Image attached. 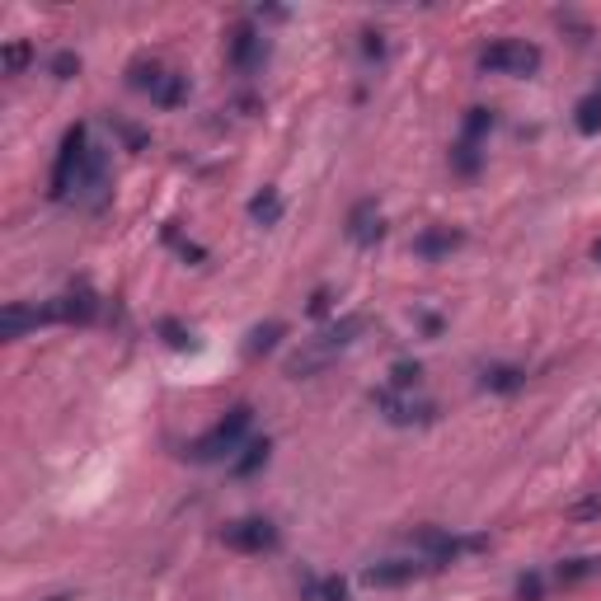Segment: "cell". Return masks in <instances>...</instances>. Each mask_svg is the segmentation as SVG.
Instances as JSON below:
<instances>
[{
	"label": "cell",
	"instance_id": "ffe728a7",
	"mask_svg": "<svg viewBox=\"0 0 601 601\" xmlns=\"http://www.w3.org/2000/svg\"><path fill=\"white\" fill-rule=\"evenodd\" d=\"M245 456H235V475H254V470H259V465H268V451H273V442H268V437H254V442H245Z\"/></svg>",
	"mask_w": 601,
	"mask_h": 601
},
{
	"label": "cell",
	"instance_id": "6da1fadb",
	"mask_svg": "<svg viewBox=\"0 0 601 601\" xmlns=\"http://www.w3.org/2000/svg\"><path fill=\"white\" fill-rule=\"evenodd\" d=\"M249 423H254V409H249V404H235V409H226V418H216L212 428H207L198 442L188 447V461L212 465V461H226V456H235V451L245 447Z\"/></svg>",
	"mask_w": 601,
	"mask_h": 601
},
{
	"label": "cell",
	"instance_id": "4fadbf2b",
	"mask_svg": "<svg viewBox=\"0 0 601 601\" xmlns=\"http://www.w3.org/2000/svg\"><path fill=\"white\" fill-rule=\"evenodd\" d=\"M465 245V231H451V226H428V231L414 235V254L418 259H451L456 249Z\"/></svg>",
	"mask_w": 601,
	"mask_h": 601
},
{
	"label": "cell",
	"instance_id": "2e32d148",
	"mask_svg": "<svg viewBox=\"0 0 601 601\" xmlns=\"http://www.w3.org/2000/svg\"><path fill=\"white\" fill-rule=\"evenodd\" d=\"M57 310H62V324H90L94 315H99V296L94 292L57 296Z\"/></svg>",
	"mask_w": 601,
	"mask_h": 601
},
{
	"label": "cell",
	"instance_id": "4dcf8cb0",
	"mask_svg": "<svg viewBox=\"0 0 601 601\" xmlns=\"http://www.w3.org/2000/svg\"><path fill=\"white\" fill-rule=\"evenodd\" d=\"M592 259H597V263H601V240H597V245H592Z\"/></svg>",
	"mask_w": 601,
	"mask_h": 601
},
{
	"label": "cell",
	"instance_id": "83f0119b",
	"mask_svg": "<svg viewBox=\"0 0 601 601\" xmlns=\"http://www.w3.org/2000/svg\"><path fill=\"white\" fill-rule=\"evenodd\" d=\"M456 170H461V174L479 170V146H475V141H461V146H456Z\"/></svg>",
	"mask_w": 601,
	"mask_h": 601
},
{
	"label": "cell",
	"instance_id": "4316f807",
	"mask_svg": "<svg viewBox=\"0 0 601 601\" xmlns=\"http://www.w3.org/2000/svg\"><path fill=\"white\" fill-rule=\"evenodd\" d=\"M47 71H52V76H57V80H71V76H76V71H80V57H76V52H57Z\"/></svg>",
	"mask_w": 601,
	"mask_h": 601
},
{
	"label": "cell",
	"instance_id": "1f68e13d",
	"mask_svg": "<svg viewBox=\"0 0 601 601\" xmlns=\"http://www.w3.org/2000/svg\"><path fill=\"white\" fill-rule=\"evenodd\" d=\"M47 601H71V597H47Z\"/></svg>",
	"mask_w": 601,
	"mask_h": 601
},
{
	"label": "cell",
	"instance_id": "d4e9b609",
	"mask_svg": "<svg viewBox=\"0 0 601 601\" xmlns=\"http://www.w3.org/2000/svg\"><path fill=\"white\" fill-rule=\"evenodd\" d=\"M33 62V47L24 43V38H19V43H10L5 47V76H19V71H24V66Z\"/></svg>",
	"mask_w": 601,
	"mask_h": 601
},
{
	"label": "cell",
	"instance_id": "5b68a950",
	"mask_svg": "<svg viewBox=\"0 0 601 601\" xmlns=\"http://www.w3.org/2000/svg\"><path fill=\"white\" fill-rule=\"evenodd\" d=\"M414 550L423 559H432L437 569H447V564H456L461 555H475V550H484L489 540L484 536H456V531H442V526H423V531H414Z\"/></svg>",
	"mask_w": 601,
	"mask_h": 601
},
{
	"label": "cell",
	"instance_id": "30bf717a",
	"mask_svg": "<svg viewBox=\"0 0 601 601\" xmlns=\"http://www.w3.org/2000/svg\"><path fill=\"white\" fill-rule=\"evenodd\" d=\"M43 324H62V310H57V301H43V306L10 301V306L0 310V334H5V339H24L29 329H43Z\"/></svg>",
	"mask_w": 601,
	"mask_h": 601
},
{
	"label": "cell",
	"instance_id": "9c48e42d",
	"mask_svg": "<svg viewBox=\"0 0 601 601\" xmlns=\"http://www.w3.org/2000/svg\"><path fill=\"white\" fill-rule=\"evenodd\" d=\"M371 404L386 414V423H395V428H414V423H432V409L428 400H414V395H404V390H371Z\"/></svg>",
	"mask_w": 601,
	"mask_h": 601
},
{
	"label": "cell",
	"instance_id": "cb8c5ba5",
	"mask_svg": "<svg viewBox=\"0 0 601 601\" xmlns=\"http://www.w3.org/2000/svg\"><path fill=\"white\" fill-rule=\"evenodd\" d=\"M155 334L170 343V348H193V343H198V339H193V329H184L179 320H160V324H155Z\"/></svg>",
	"mask_w": 601,
	"mask_h": 601
},
{
	"label": "cell",
	"instance_id": "3957f363",
	"mask_svg": "<svg viewBox=\"0 0 601 601\" xmlns=\"http://www.w3.org/2000/svg\"><path fill=\"white\" fill-rule=\"evenodd\" d=\"M90 127L76 123V127H66V137H62V151H57V165H52V198H66L71 188H80V179H85V165H90Z\"/></svg>",
	"mask_w": 601,
	"mask_h": 601
},
{
	"label": "cell",
	"instance_id": "d6986e66",
	"mask_svg": "<svg viewBox=\"0 0 601 601\" xmlns=\"http://www.w3.org/2000/svg\"><path fill=\"white\" fill-rule=\"evenodd\" d=\"M287 334V324L282 320H268V324H259L254 334H249V343H245V353L249 357H263V353H273L278 348V339Z\"/></svg>",
	"mask_w": 601,
	"mask_h": 601
},
{
	"label": "cell",
	"instance_id": "277c9868",
	"mask_svg": "<svg viewBox=\"0 0 601 601\" xmlns=\"http://www.w3.org/2000/svg\"><path fill=\"white\" fill-rule=\"evenodd\" d=\"M479 71H489V76H536L540 47L522 43V38H498L494 47L479 52Z\"/></svg>",
	"mask_w": 601,
	"mask_h": 601
},
{
	"label": "cell",
	"instance_id": "f546056e",
	"mask_svg": "<svg viewBox=\"0 0 601 601\" xmlns=\"http://www.w3.org/2000/svg\"><path fill=\"white\" fill-rule=\"evenodd\" d=\"M329 310V292H315L310 296V315H324Z\"/></svg>",
	"mask_w": 601,
	"mask_h": 601
},
{
	"label": "cell",
	"instance_id": "7402d4cb",
	"mask_svg": "<svg viewBox=\"0 0 601 601\" xmlns=\"http://www.w3.org/2000/svg\"><path fill=\"white\" fill-rule=\"evenodd\" d=\"M418 381H423V367H418V362H395V367H390V390H404V395H414Z\"/></svg>",
	"mask_w": 601,
	"mask_h": 601
},
{
	"label": "cell",
	"instance_id": "e0dca14e",
	"mask_svg": "<svg viewBox=\"0 0 601 601\" xmlns=\"http://www.w3.org/2000/svg\"><path fill=\"white\" fill-rule=\"evenodd\" d=\"M301 592H306L310 601H348V587H343V578H315V573H306L301 578Z\"/></svg>",
	"mask_w": 601,
	"mask_h": 601
},
{
	"label": "cell",
	"instance_id": "484cf974",
	"mask_svg": "<svg viewBox=\"0 0 601 601\" xmlns=\"http://www.w3.org/2000/svg\"><path fill=\"white\" fill-rule=\"evenodd\" d=\"M545 587H550V578L526 573V578H517V597H522V601H540V597H545Z\"/></svg>",
	"mask_w": 601,
	"mask_h": 601
},
{
	"label": "cell",
	"instance_id": "603a6c76",
	"mask_svg": "<svg viewBox=\"0 0 601 601\" xmlns=\"http://www.w3.org/2000/svg\"><path fill=\"white\" fill-rule=\"evenodd\" d=\"M494 113H489V108H470V113H465V141H475L479 146V137H489V132H494Z\"/></svg>",
	"mask_w": 601,
	"mask_h": 601
},
{
	"label": "cell",
	"instance_id": "7c38bea8",
	"mask_svg": "<svg viewBox=\"0 0 601 601\" xmlns=\"http://www.w3.org/2000/svg\"><path fill=\"white\" fill-rule=\"evenodd\" d=\"M348 240L353 245H362V249H371V245H381L386 240V216H381V207L376 202H357L353 212H348Z\"/></svg>",
	"mask_w": 601,
	"mask_h": 601
},
{
	"label": "cell",
	"instance_id": "ac0fdd59",
	"mask_svg": "<svg viewBox=\"0 0 601 601\" xmlns=\"http://www.w3.org/2000/svg\"><path fill=\"white\" fill-rule=\"evenodd\" d=\"M249 216H254L259 226H278V221H282V193H278V188L254 193V198H249Z\"/></svg>",
	"mask_w": 601,
	"mask_h": 601
},
{
	"label": "cell",
	"instance_id": "5bb4252c",
	"mask_svg": "<svg viewBox=\"0 0 601 601\" xmlns=\"http://www.w3.org/2000/svg\"><path fill=\"white\" fill-rule=\"evenodd\" d=\"M601 578V555H583V559H559L550 569V583L555 587H578V583H592Z\"/></svg>",
	"mask_w": 601,
	"mask_h": 601
},
{
	"label": "cell",
	"instance_id": "9a60e30c",
	"mask_svg": "<svg viewBox=\"0 0 601 601\" xmlns=\"http://www.w3.org/2000/svg\"><path fill=\"white\" fill-rule=\"evenodd\" d=\"M479 386L489 395H517L526 386V371L522 367H508V362H494V367L479 371Z\"/></svg>",
	"mask_w": 601,
	"mask_h": 601
},
{
	"label": "cell",
	"instance_id": "f1b7e54d",
	"mask_svg": "<svg viewBox=\"0 0 601 601\" xmlns=\"http://www.w3.org/2000/svg\"><path fill=\"white\" fill-rule=\"evenodd\" d=\"M362 52H367V57H376V62H381V57H386V43H381V33H362Z\"/></svg>",
	"mask_w": 601,
	"mask_h": 601
},
{
	"label": "cell",
	"instance_id": "8992f818",
	"mask_svg": "<svg viewBox=\"0 0 601 601\" xmlns=\"http://www.w3.org/2000/svg\"><path fill=\"white\" fill-rule=\"evenodd\" d=\"M132 90L151 94V104L160 108H179L188 99V76H179V71L160 62H137L132 66Z\"/></svg>",
	"mask_w": 601,
	"mask_h": 601
},
{
	"label": "cell",
	"instance_id": "8fae6325",
	"mask_svg": "<svg viewBox=\"0 0 601 601\" xmlns=\"http://www.w3.org/2000/svg\"><path fill=\"white\" fill-rule=\"evenodd\" d=\"M263 57H268V43H263L249 24H235L231 38H226V62H231L235 71H259Z\"/></svg>",
	"mask_w": 601,
	"mask_h": 601
},
{
	"label": "cell",
	"instance_id": "44dd1931",
	"mask_svg": "<svg viewBox=\"0 0 601 601\" xmlns=\"http://www.w3.org/2000/svg\"><path fill=\"white\" fill-rule=\"evenodd\" d=\"M573 127H578L583 137H597V132H601V94H587V99H578Z\"/></svg>",
	"mask_w": 601,
	"mask_h": 601
},
{
	"label": "cell",
	"instance_id": "ba28073f",
	"mask_svg": "<svg viewBox=\"0 0 601 601\" xmlns=\"http://www.w3.org/2000/svg\"><path fill=\"white\" fill-rule=\"evenodd\" d=\"M428 573H437V564L432 559H381V564H367L362 569V583L367 587H409L418 583V578H428Z\"/></svg>",
	"mask_w": 601,
	"mask_h": 601
},
{
	"label": "cell",
	"instance_id": "52a82bcc",
	"mask_svg": "<svg viewBox=\"0 0 601 601\" xmlns=\"http://www.w3.org/2000/svg\"><path fill=\"white\" fill-rule=\"evenodd\" d=\"M282 531L268 517H235V522L221 526V545L235 550V555H263V550H278Z\"/></svg>",
	"mask_w": 601,
	"mask_h": 601
},
{
	"label": "cell",
	"instance_id": "7a4b0ae2",
	"mask_svg": "<svg viewBox=\"0 0 601 601\" xmlns=\"http://www.w3.org/2000/svg\"><path fill=\"white\" fill-rule=\"evenodd\" d=\"M362 329H367V320H362V315H343L339 324H329V329H324L320 339L310 343L306 353L292 357V367H287V371H292L296 381H301V376H315V371L329 367V362H334V357H339L343 348H353Z\"/></svg>",
	"mask_w": 601,
	"mask_h": 601
}]
</instances>
